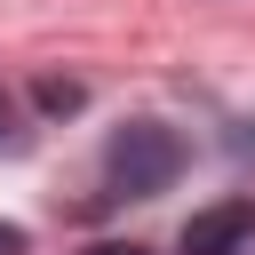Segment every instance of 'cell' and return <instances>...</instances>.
<instances>
[{
    "instance_id": "obj_2",
    "label": "cell",
    "mask_w": 255,
    "mask_h": 255,
    "mask_svg": "<svg viewBox=\"0 0 255 255\" xmlns=\"http://www.w3.org/2000/svg\"><path fill=\"white\" fill-rule=\"evenodd\" d=\"M247 231H255V199H223V207L183 223V255H231Z\"/></svg>"
},
{
    "instance_id": "obj_5",
    "label": "cell",
    "mask_w": 255,
    "mask_h": 255,
    "mask_svg": "<svg viewBox=\"0 0 255 255\" xmlns=\"http://www.w3.org/2000/svg\"><path fill=\"white\" fill-rule=\"evenodd\" d=\"M88 255H151V247H135V239H96Z\"/></svg>"
},
{
    "instance_id": "obj_1",
    "label": "cell",
    "mask_w": 255,
    "mask_h": 255,
    "mask_svg": "<svg viewBox=\"0 0 255 255\" xmlns=\"http://www.w3.org/2000/svg\"><path fill=\"white\" fill-rule=\"evenodd\" d=\"M104 175H112L120 199H159V191L183 175V143H175V128H159V120H128V128H112V143H104Z\"/></svg>"
},
{
    "instance_id": "obj_6",
    "label": "cell",
    "mask_w": 255,
    "mask_h": 255,
    "mask_svg": "<svg viewBox=\"0 0 255 255\" xmlns=\"http://www.w3.org/2000/svg\"><path fill=\"white\" fill-rule=\"evenodd\" d=\"M0 255H32V239H24L16 223H0Z\"/></svg>"
},
{
    "instance_id": "obj_3",
    "label": "cell",
    "mask_w": 255,
    "mask_h": 255,
    "mask_svg": "<svg viewBox=\"0 0 255 255\" xmlns=\"http://www.w3.org/2000/svg\"><path fill=\"white\" fill-rule=\"evenodd\" d=\"M32 104H40L48 120H64V112H80V104H88V88H80V80H40V88H32Z\"/></svg>"
},
{
    "instance_id": "obj_4",
    "label": "cell",
    "mask_w": 255,
    "mask_h": 255,
    "mask_svg": "<svg viewBox=\"0 0 255 255\" xmlns=\"http://www.w3.org/2000/svg\"><path fill=\"white\" fill-rule=\"evenodd\" d=\"M16 143H24V128H16V104L0 96V151H16Z\"/></svg>"
}]
</instances>
